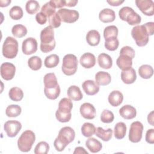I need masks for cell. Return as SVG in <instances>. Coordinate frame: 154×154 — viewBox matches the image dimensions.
<instances>
[{
  "label": "cell",
  "instance_id": "obj_1",
  "mask_svg": "<svg viewBox=\"0 0 154 154\" xmlns=\"http://www.w3.org/2000/svg\"><path fill=\"white\" fill-rule=\"evenodd\" d=\"M44 93L47 98L51 100L56 99L60 94V87L57 77L54 73H48L44 76Z\"/></svg>",
  "mask_w": 154,
  "mask_h": 154
},
{
  "label": "cell",
  "instance_id": "obj_2",
  "mask_svg": "<svg viewBox=\"0 0 154 154\" xmlns=\"http://www.w3.org/2000/svg\"><path fill=\"white\" fill-rule=\"evenodd\" d=\"M75 137V132L72 128L69 126L62 128L54 142L55 149L58 152L64 150L65 147L74 140Z\"/></svg>",
  "mask_w": 154,
  "mask_h": 154
},
{
  "label": "cell",
  "instance_id": "obj_3",
  "mask_svg": "<svg viewBox=\"0 0 154 154\" xmlns=\"http://www.w3.org/2000/svg\"><path fill=\"white\" fill-rule=\"evenodd\" d=\"M40 41V50L42 52L47 53L54 49L56 43L53 28L48 26L41 31Z\"/></svg>",
  "mask_w": 154,
  "mask_h": 154
},
{
  "label": "cell",
  "instance_id": "obj_4",
  "mask_svg": "<svg viewBox=\"0 0 154 154\" xmlns=\"http://www.w3.org/2000/svg\"><path fill=\"white\" fill-rule=\"evenodd\" d=\"M73 108L72 100L67 97L60 100L58 103V108L55 112V117L57 120L61 123L68 122L72 117L71 110Z\"/></svg>",
  "mask_w": 154,
  "mask_h": 154
},
{
  "label": "cell",
  "instance_id": "obj_5",
  "mask_svg": "<svg viewBox=\"0 0 154 154\" xmlns=\"http://www.w3.org/2000/svg\"><path fill=\"white\" fill-rule=\"evenodd\" d=\"M35 141V134L31 130H26L21 134L17 140L18 148L21 152H28L31 149Z\"/></svg>",
  "mask_w": 154,
  "mask_h": 154
},
{
  "label": "cell",
  "instance_id": "obj_6",
  "mask_svg": "<svg viewBox=\"0 0 154 154\" xmlns=\"http://www.w3.org/2000/svg\"><path fill=\"white\" fill-rule=\"evenodd\" d=\"M19 44L16 39L8 36L7 37L3 43L2 53L5 58L12 59L16 57L18 52Z\"/></svg>",
  "mask_w": 154,
  "mask_h": 154
},
{
  "label": "cell",
  "instance_id": "obj_7",
  "mask_svg": "<svg viewBox=\"0 0 154 154\" xmlns=\"http://www.w3.org/2000/svg\"><path fill=\"white\" fill-rule=\"evenodd\" d=\"M119 16L120 19L126 21L130 25H135L141 22V16L129 7H122L119 11Z\"/></svg>",
  "mask_w": 154,
  "mask_h": 154
},
{
  "label": "cell",
  "instance_id": "obj_8",
  "mask_svg": "<svg viewBox=\"0 0 154 154\" xmlns=\"http://www.w3.org/2000/svg\"><path fill=\"white\" fill-rule=\"evenodd\" d=\"M131 35L138 46H144L148 43L149 35L144 25L133 27L131 30Z\"/></svg>",
  "mask_w": 154,
  "mask_h": 154
},
{
  "label": "cell",
  "instance_id": "obj_9",
  "mask_svg": "<svg viewBox=\"0 0 154 154\" xmlns=\"http://www.w3.org/2000/svg\"><path fill=\"white\" fill-rule=\"evenodd\" d=\"M78 69V59L73 54H67L63 59L61 70L67 76L74 75Z\"/></svg>",
  "mask_w": 154,
  "mask_h": 154
},
{
  "label": "cell",
  "instance_id": "obj_10",
  "mask_svg": "<svg viewBox=\"0 0 154 154\" xmlns=\"http://www.w3.org/2000/svg\"><path fill=\"white\" fill-rule=\"evenodd\" d=\"M143 131V124L138 122H134L131 123L129 132V140L132 143L139 142L142 138Z\"/></svg>",
  "mask_w": 154,
  "mask_h": 154
},
{
  "label": "cell",
  "instance_id": "obj_11",
  "mask_svg": "<svg viewBox=\"0 0 154 154\" xmlns=\"http://www.w3.org/2000/svg\"><path fill=\"white\" fill-rule=\"evenodd\" d=\"M61 20L65 23H72L76 22L79 17L78 11L67 8H60L57 11Z\"/></svg>",
  "mask_w": 154,
  "mask_h": 154
},
{
  "label": "cell",
  "instance_id": "obj_12",
  "mask_svg": "<svg viewBox=\"0 0 154 154\" xmlns=\"http://www.w3.org/2000/svg\"><path fill=\"white\" fill-rule=\"evenodd\" d=\"M22 128V124L19 121L9 120L4 125V131L8 137H14L19 132Z\"/></svg>",
  "mask_w": 154,
  "mask_h": 154
},
{
  "label": "cell",
  "instance_id": "obj_13",
  "mask_svg": "<svg viewBox=\"0 0 154 154\" xmlns=\"http://www.w3.org/2000/svg\"><path fill=\"white\" fill-rule=\"evenodd\" d=\"M137 7L145 15L152 16L154 12V3L152 0H137Z\"/></svg>",
  "mask_w": 154,
  "mask_h": 154
},
{
  "label": "cell",
  "instance_id": "obj_14",
  "mask_svg": "<svg viewBox=\"0 0 154 154\" xmlns=\"http://www.w3.org/2000/svg\"><path fill=\"white\" fill-rule=\"evenodd\" d=\"M1 77L6 80L9 81L13 78L16 72V67L14 65L9 62H5L1 66Z\"/></svg>",
  "mask_w": 154,
  "mask_h": 154
},
{
  "label": "cell",
  "instance_id": "obj_15",
  "mask_svg": "<svg viewBox=\"0 0 154 154\" xmlns=\"http://www.w3.org/2000/svg\"><path fill=\"white\" fill-rule=\"evenodd\" d=\"M22 50L24 54L29 55L35 53L37 50V42L33 37H28L22 42Z\"/></svg>",
  "mask_w": 154,
  "mask_h": 154
},
{
  "label": "cell",
  "instance_id": "obj_16",
  "mask_svg": "<svg viewBox=\"0 0 154 154\" xmlns=\"http://www.w3.org/2000/svg\"><path fill=\"white\" fill-rule=\"evenodd\" d=\"M79 111L81 116L85 119L91 120L96 117V109L94 106L90 103L86 102L82 104L80 106Z\"/></svg>",
  "mask_w": 154,
  "mask_h": 154
},
{
  "label": "cell",
  "instance_id": "obj_17",
  "mask_svg": "<svg viewBox=\"0 0 154 154\" xmlns=\"http://www.w3.org/2000/svg\"><path fill=\"white\" fill-rule=\"evenodd\" d=\"M84 92L89 96L97 94L99 91V86L93 80H86L82 85Z\"/></svg>",
  "mask_w": 154,
  "mask_h": 154
},
{
  "label": "cell",
  "instance_id": "obj_18",
  "mask_svg": "<svg viewBox=\"0 0 154 154\" xmlns=\"http://www.w3.org/2000/svg\"><path fill=\"white\" fill-rule=\"evenodd\" d=\"M79 63L83 67L90 69L94 67L96 64V57L93 54L86 52L81 57Z\"/></svg>",
  "mask_w": 154,
  "mask_h": 154
},
{
  "label": "cell",
  "instance_id": "obj_19",
  "mask_svg": "<svg viewBox=\"0 0 154 154\" xmlns=\"http://www.w3.org/2000/svg\"><path fill=\"white\" fill-rule=\"evenodd\" d=\"M116 64L122 70H126L132 67V58L125 54H120L117 59Z\"/></svg>",
  "mask_w": 154,
  "mask_h": 154
},
{
  "label": "cell",
  "instance_id": "obj_20",
  "mask_svg": "<svg viewBox=\"0 0 154 154\" xmlns=\"http://www.w3.org/2000/svg\"><path fill=\"white\" fill-rule=\"evenodd\" d=\"M119 114L123 119L131 120L136 117L137 111L134 106L130 105H125L119 109Z\"/></svg>",
  "mask_w": 154,
  "mask_h": 154
},
{
  "label": "cell",
  "instance_id": "obj_21",
  "mask_svg": "<svg viewBox=\"0 0 154 154\" xmlns=\"http://www.w3.org/2000/svg\"><path fill=\"white\" fill-rule=\"evenodd\" d=\"M100 20L103 23H109L116 19V14L114 10L110 8H103L99 14Z\"/></svg>",
  "mask_w": 154,
  "mask_h": 154
},
{
  "label": "cell",
  "instance_id": "obj_22",
  "mask_svg": "<svg viewBox=\"0 0 154 154\" xmlns=\"http://www.w3.org/2000/svg\"><path fill=\"white\" fill-rule=\"evenodd\" d=\"M121 79L126 84L134 83L137 79V75L134 69L131 67L128 70H122L121 72Z\"/></svg>",
  "mask_w": 154,
  "mask_h": 154
},
{
  "label": "cell",
  "instance_id": "obj_23",
  "mask_svg": "<svg viewBox=\"0 0 154 154\" xmlns=\"http://www.w3.org/2000/svg\"><path fill=\"white\" fill-rule=\"evenodd\" d=\"M123 100V94L119 90H114L111 91L108 97V102L113 106H118L120 105L122 103Z\"/></svg>",
  "mask_w": 154,
  "mask_h": 154
},
{
  "label": "cell",
  "instance_id": "obj_24",
  "mask_svg": "<svg viewBox=\"0 0 154 154\" xmlns=\"http://www.w3.org/2000/svg\"><path fill=\"white\" fill-rule=\"evenodd\" d=\"M96 82L98 85H107L111 81V77L109 73L104 71H99L95 75Z\"/></svg>",
  "mask_w": 154,
  "mask_h": 154
},
{
  "label": "cell",
  "instance_id": "obj_25",
  "mask_svg": "<svg viewBox=\"0 0 154 154\" xmlns=\"http://www.w3.org/2000/svg\"><path fill=\"white\" fill-rule=\"evenodd\" d=\"M97 63L99 66L105 69H109L112 66V60L107 54L101 53L97 57Z\"/></svg>",
  "mask_w": 154,
  "mask_h": 154
},
{
  "label": "cell",
  "instance_id": "obj_26",
  "mask_svg": "<svg viewBox=\"0 0 154 154\" xmlns=\"http://www.w3.org/2000/svg\"><path fill=\"white\" fill-rule=\"evenodd\" d=\"M100 40V35L99 32L95 29L89 31L86 35V41L87 43L91 46H95L99 45Z\"/></svg>",
  "mask_w": 154,
  "mask_h": 154
},
{
  "label": "cell",
  "instance_id": "obj_27",
  "mask_svg": "<svg viewBox=\"0 0 154 154\" xmlns=\"http://www.w3.org/2000/svg\"><path fill=\"white\" fill-rule=\"evenodd\" d=\"M85 146L87 149L92 153H97L102 148V143L93 137L88 138L85 141Z\"/></svg>",
  "mask_w": 154,
  "mask_h": 154
},
{
  "label": "cell",
  "instance_id": "obj_28",
  "mask_svg": "<svg viewBox=\"0 0 154 154\" xmlns=\"http://www.w3.org/2000/svg\"><path fill=\"white\" fill-rule=\"evenodd\" d=\"M67 94L70 99L75 101H79L83 97V95L80 88L76 85L70 86L67 89Z\"/></svg>",
  "mask_w": 154,
  "mask_h": 154
},
{
  "label": "cell",
  "instance_id": "obj_29",
  "mask_svg": "<svg viewBox=\"0 0 154 154\" xmlns=\"http://www.w3.org/2000/svg\"><path fill=\"white\" fill-rule=\"evenodd\" d=\"M95 134L103 141H108L112 138V130L111 128L103 129L102 127H97L96 129Z\"/></svg>",
  "mask_w": 154,
  "mask_h": 154
},
{
  "label": "cell",
  "instance_id": "obj_30",
  "mask_svg": "<svg viewBox=\"0 0 154 154\" xmlns=\"http://www.w3.org/2000/svg\"><path fill=\"white\" fill-rule=\"evenodd\" d=\"M114 137L117 139L123 138L126 133V126L123 122H118L114 126Z\"/></svg>",
  "mask_w": 154,
  "mask_h": 154
},
{
  "label": "cell",
  "instance_id": "obj_31",
  "mask_svg": "<svg viewBox=\"0 0 154 154\" xmlns=\"http://www.w3.org/2000/svg\"><path fill=\"white\" fill-rule=\"evenodd\" d=\"M138 73L141 78L143 79H149L153 74V69L150 65L143 64L139 67Z\"/></svg>",
  "mask_w": 154,
  "mask_h": 154
},
{
  "label": "cell",
  "instance_id": "obj_32",
  "mask_svg": "<svg viewBox=\"0 0 154 154\" xmlns=\"http://www.w3.org/2000/svg\"><path fill=\"white\" fill-rule=\"evenodd\" d=\"M8 96L11 100L16 102L20 101L23 97V93L21 88L17 87H12L9 92Z\"/></svg>",
  "mask_w": 154,
  "mask_h": 154
},
{
  "label": "cell",
  "instance_id": "obj_33",
  "mask_svg": "<svg viewBox=\"0 0 154 154\" xmlns=\"http://www.w3.org/2000/svg\"><path fill=\"white\" fill-rule=\"evenodd\" d=\"M59 62V57L57 54H51L45 58L44 64L47 68H54L58 64Z\"/></svg>",
  "mask_w": 154,
  "mask_h": 154
},
{
  "label": "cell",
  "instance_id": "obj_34",
  "mask_svg": "<svg viewBox=\"0 0 154 154\" xmlns=\"http://www.w3.org/2000/svg\"><path fill=\"white\" fill-rule=\"evenodd\" d=\"M95 126L91 123H84L81 127V132L82 135L85 137H90L95 134L96 132Z\"/></svg>",
  "mask_w": 154,
  "mask_h": 154
},
{
  "label": "cell",
  "instance_id": "obj_35",
  "mask_svg": "<svg viewBox=\"0 0 154 154\" xmlns=\"http://www.w3.org/2000/svg\"><path fill=\"white\" fill-rule=\"evenodd\" d=\"M27 29L26 28L21 24H17L13 26L11 29V32L12 34L18 38H22L26 35L27 34Z\"/></svg>",
  "mask_w": 154,
  "mask_h": 154
},
{
  "label": "cell",
  "instance_id": "obj_36",
  "mask_svg": "<svg viewBox=\"0 0 154 154\" xmlns=\"http://www.w3.org/2000/svg\"><path fill=\"white\" fill-rule=\"evenodd\" d=\"M118 28L115 25H109L106 26L103 31V37L105 40L108 38H117Z\"/></svg>",
  "mask_w": 154,
  "mask_h": 154
},
{
  "label": "cell",
  "instance_id": "obj_37",
  "mask_svg": "<svg viewBox=\"0 0 154 154\" xmlns=\"http://www.w3.org/2000/svg\"><path fill=\"white\" fill-rule=\"evenodd\" d=\"M22 112L21 107L18 105H10L5 110L6 116L9 117H16Z\"/></svg>",
  "mask_w": 154,
  "mask_h": 154
},
{
  "label": "cell",
  "instance_id": "obj_38",
  "mask_svg": "<svg viewBox=\"0 0 154 154\" xmlns=\"http://www.w3.org/2000/svg\"><path fill=\"white\" fill-rule=\"evenodd\" d=\"M28 65L31 69L33 70H38L42 67V61L39 57L32 56L28 59Z\"/></svg>",
  "mask_w": 154,
  "mask_h": 154
},
{
  "label": "cell",
  "instance_id": "obj_39",
  "mask_svg": "<svg viewBox=\"0 0 154 154\" xmlns=\"http://www.w3.org/2000/svg\"><path fill=\"white\" fill-rule=\"evenodd\" d=\"M25 9L29 14H34L40 10L39 3L35 0H29L26 3Z\"/></svg>",
  "mask_w": 154,
  "mask_h": 154
},
{
  "label": "cell",
  "instance_id": "obj_40",
  "mask_svg": "<svg viewBox=\"0 0 154 154\" xmlns=\"http://www.w3.org/2000/svg\"><path fill=\"white\" fill-rule=\"evenodd\" d=\"M9 14L12 19L19 20L23 17V12L22 8L20 7L15 5L11 8L9 11Z\"/></svg>",
  "mask_w": 154,
  "mask_h": 154
},
{
  "label": "cell",
  "instance_id": "obj_41",
  "mask_svg": "<svg viewBox=\"0 0 154 154\" xmlns=\"http://www.w3.org/2000/svg\"><path fill=\"white\" fill-rule=\"evenodd\" d=\"M119 45V42L117 38H108L105 40V47L106 49L110 51L116 50Z\"/></svg>",
  "mask_w": 154,
  "mask_h": 154
},
{
  "label": "cell",
  "instance_id": "obj_42",
  "mask_svg": "<svg viewBox=\"0 0 154 154\" xmlns=\"http://www.w3.org/2000/svg\"><path fill=\"white\" fill-rule=\"evenodd\" d=\"M49 145L45 141L39 142L34 149V153L35 154H46L49 152Z\"/></svg>",
  "mask_w": 154,
  "mask_h": 154
},
{
  "label": "cell",
  "instance_id": "obj_43",
  "mask_svg": "<svg viewBox=\"0 0 154 154\" xmlns=\"http://www.w3.org/2000/svg\"><path fill=\"white\" fill-rule=\"evenodd\" d=\"M48 21L49 23V26H51L53 28H57L61 25V19L58 14L57 12H55L53 14L51 15L48 17Z\"/></svg>",
  "mask_w": 154,
  "mask_h": 154
},
{
  "label": "cell",
  "instance_id": "obj_44",
  "mask_svg": "<svg viewBox=\"0 0 154 154\" xmlns=\"http://www.w3.org/2000/svg\"><path fill=\"white\" fill-rule=\"evenodd\" d=\"M114 119V114L112 111L108 110V109H104L101 113L100 116V120L105 123H111Z\"/></svg>",
  "mask_w": 154,
  "mask_h": 154
},
{
  "label": "cell",
  "instance_id": "obj_45",
  "mask_svg": "<svg viewBox=\"0 0 154 154\" xmlns=\"http://www.w3.org/2000/svg\"><path fill=\"white\" fill-rule=\"evenodd\" d=\"M41 12L43 13L47 16V17H49L51 15L55 13V8L51 5L49 2H48L42 6Z\"/></svg>",
  "mask_w": 154,
  "mask_h": 154
},
{
  "label": "cell",
  "instance_id": "obj_46",
  "mask_svg": "<svg viewBox=\"0 0 154 154\" xmlns=\"http://www.w3.org/2000/svg\"><path fill=\"white\" fill-rule=\"evenodd\" d=\"M135 52L134 49L128 46L122 47L120 51V54H125L129 56L132 59L135 57Z\"/></svg>",
  "mask_w": 154,
  "mask_h": 154
},
{
  "label": "cell",
  "instance_id": "obj_47",
  "mask_svg": "<svg viewBox=\"0 0 154 154\" xmlns=\"http://www.w3.org/2000/svg\"><path fill=\"white\" fill-rule=\"evenodd\" d=\"M146 141L149 144L154 143V129H148L146 134Z\"/></svg>",
  "mask_w": 154,
  "mask_h": 154
},
{
  "label": "cell",
  "instance_id": "obj_48",
  "mask_svg": "<svg viewBox=\"0 0 154 154\" xmlns=\"http://www.w3.org/2000/svg\"><path fill=\"white\" fill-rule=\"evenodd\" d=\"M35 20L40 25H44L47 21V16L42 12L38 13L35 16Z\"/></svg>",
  "mask_w": 154,
  "mask_h": 154
},
{
  "label": "cell",
  "instance_id": "obj_49",
  "mask_svg": "<svg viewBox=\"0 0 154 154\" xmlns=\"http://www.w3.org/2000/svg\"><path fill=\"white\" fill-rule=\"evenodd\" d=\"M49 2L51 5L55 9L57 8H62L64 6H66V1L64 0H51Z\"/></svg>",
  "mask_w": 154,
  "mask_h": 154
},
{
  "label": "cell",
  "instance_id": "obj_50",
  "mask_svg": "<svg viewBox=\"0 0 154 154\" xmlns=\"http://www.w3.org/2000/svg\"><path fill=\"white\" fill-rule=\"evenodd\" d=\"M145 26L149 35H152L153 34L154 32V23L153 22H149L144 24Z\"/></svg>",
  "mask_w": 154,
  "mask_h": 154
},
{
  "label": "cell",
  "instance_id": "obj_51",
  "mask_svg": "<svg viewBox=\"0 0 154 154\" xmlns=\"http://www.w3.org/2000/svg\"><path fill=\"white\" fill-rule=\"evenodd\" d=\"M107 2L112 6H119L120 4H122V3L124 2V1H120V0H117V1H114V0H111L107 1Z\"/></svg>",
  "mask_w": 154,
  "mask_h": 154
},
{
  "label": "cell",
  "instance_id": "obj_52",
  "mask_svg": "<svg viewBox=\"0 0 154 154\" xmlns=\"http://www.w3.org/2000/svg\"><path fill=\"white\" fill-rule=\"evenodd\" d=\"M73 153H85V154H88V153L84 149V148L82 147H77L75 148V151L73 152Z\"/></svg>",
  "mask_w": 154,
  "mask_h": 154
},
{
  "label": "cell",
  "instance_id": "obj_53",
  "mask_svg": "<svg viewBox=\"0 0 154 154\" xmlns=\"http://www.w3.org/2000/svg\"><path fill=\"white\" fill-rule=\"evenodd\" d=\"M78 3L77 0H67L66 1V6L75 7Z\"/></svg>",
  "mask_w": 154,
  "mask_h": 154
},
{
  "label": "cell",
  "instance_id": "obj_54",
  "mask_svg": "<svg viewBox=\"0 0 154 154\" xmlns=\"http://www.w3.org/2000/svg\"><path fill=\"white\" fill-rule=\"evenodd\" d=\"M148 123H150L152 126H154L153 124V111H152L147 116Z\"/></svg>",
  "mask_w": 154,
  "mask_h": 154
},
{
  "label": "cell",
  "instance_id": "obj_55",
  "mask_svg": "<svg viewBox=\"0 0 154 154\" xmlns=\"http://www.w3.org/2000/svg\"><path fill=\"white\" fill-rule=\"evenodd\" d=\"M11 3V1L10 0H7V1H0V7H7Z\"/></svg>",
  "mask_w": 154,
  "mask_h": 154
}]
</instances>
